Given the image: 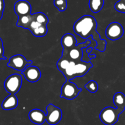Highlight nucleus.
<instances>
[{"label":"nucleus","mask_w":125,"mask_h":125,"mask_svg":"<svg viewBox=\"0 0 125 125\" xmlns=\"http://www.w3.org/2000/svg\"><path fill=\"white\" fill-rule=\"evenodd\" d=\"M18 100L15 94H10L6 97L1 104V107L5 110L14 109L18 106Z\"/></svg>","instance_id":"4468645a"},{"label":"nucleus","mask_w":125,"mask_h":125,"mask_svg":"<svg viewBox=\"0 0 125 125\" xmlns=\"http://www.w3.org/2000/svg\"><path fill=\"white\" fill-rule=\"evenodd\" d=\"M35 19V15L29 14L26 15L18 17L17 22V26L18 27H21L24 29H28L29 25Z\"/></svg>","instance_id":"2eb2a0df"},{"label":"nucleus","mask_w":125,"mask_h":125,"mask_svg":"<svg viewBox=\"0 0 125 125\" xmlns=\"http://www.w3.org/2000/svg\"><path fill=\"white\" fill-rule=\"evenodd\" d=\"M115 9L119 12L125 13V2L124 1L120 0L115 4Z\"/></svg>","instance_id":"5701e85b"},{"label":"nucleus","mask_w":125,"mask_h":125,"mask_svg":"<svg viewBox=\"0 0 125 125\" xmlns=\"http://www.w3.org/2000/svg\"><path fill=\"white\" fill-rule=\"evenodd\" d=\"M14 11L18 17L31 13V5L26 0H19L15 3Z\"/></svg>","instance_id":"9b49d317"},{"label":"nucleus","mask_w":125,"mask_h":125,"mask_svg":"<svg viewBox=\"0 0 125 125\" xmlns=\"http://www.w3.org/2000/svg\"><path fill=\"white\" fill-rule=\"evenodd\" d=\"M35 15V20L38 23L42 25H47L49 22V19L46 14L43 12H37L34 13Z\"/></svg>","instance_id":"aec40b11"},{"label":"nucleus","mask_w":125,"mask_h":125,"mask_svg":"<svg viewBox=\"0 0 125 125\" xmlns=\"http://www.w3.org/2000/svg\"><path fill=\"white\" fill-rule=\"evenodd\" d=\"M4 50L3 47V42L0 38V61L1 60H6V58L4 56Z\"/></svg>","instance_id":"b1692460"},{"label":"nucleus","mask_w":125,"mask_h":125,"mask_svg":"<svg viewBox=\"0 0 125 125\" xmlns=\"http://www.w3.org/2000/svg\"><path fill=\"white\" fill-rule=\"evenodd\" d=\"M28 116L30 121L36 125H42L46 121V114L40 109H32L29 112Z\"/></svg>","instance_id":"f8f14e48"},{"label":"nucleus","mask_w":125,"mask_h":125,"mask_svg":"<svg viewBox=\"0 0 125 125\" xmlns=\"http://www.w3.org/2000/svg\"><path fill=\"white\" fill-rule=\"evenodd\" d=\"M124 110L119 108L107 107L103 109L100 113V119L105 125H114L118 121L120 114Z\"/></svg>","instance_id":"7ed1b4c3"},{"label":"nucleus","mask_w":125,"mask_h":125,"mask_svg":"<svg viewBox=\"0 0 125 125\" xmlns=\"http://www.w3.org/2000/svg\"><path fill=\"white\" fill-rule=\"evenodd\" d=\"M94 66L91 62L84 61H74L70 60L68 67L62 72L66 80H71L78 77L85 75Z\"/></svg>","instance_id":"f03ea898"},{"label":"nucleus","mask_w":125,"mask_h":125,"mask_svg":"<svg viewBox=\"0 0 125 125\" xmlns=\"http://www.w3.org/2000/svg\"><path fill=\"white\" fill-rule=\"evenodd\" d=\"M54 4L56 8L61 12H63L67 9V0H54Z\"/></svg>","instance_id":"4be33fe9"},{"label":"nucleus","mask_w":125,"mask_h":125,"mask_svg":"<svg viewBox=\"0 0 125 125\" xmlns=\"http://www.w3.org/2000/svg\"><path fill=\"white\" fill-rule=\"evenodd\" d=\"M85 88L87 89L90 93H95L98 89V85L95 80H90L85 85Z\"/></svg>","instance_id":"412c9836"},{"label":"nucleus","mask_w":125,"mask_h":125,"mask_svg":"<svg viewBox=\"0 0 125 125\" xmlns=\"http://www.w3.org/2000/svg\"><path fill=\"white\" fill-rule=\"evenodd\" d=\"M61 45L63 50H69L77 45V40L75 36L70 33L64 34L61 39Z\"/></svg>","instance_id":"ddd939ff"},{"label":"nucleus","mask_w":125,"mask_h":125,"mask_svg":"<svg viewBox=\"0 0 125 125\" xmlns=\"http://www.w3.org/2000/svg\"><path fill=\"white\" fill-rule=\"evenodd\" d=\"M122 1H124V2H125V0H122Z\"/></svg>","instance_id":"a878e982"},{"label":"nucleus","mask_w":125,"mask_h":125,"mask_svg":"<svg viewBox=\"0 0 125 125\" xmlns=\"http://www.w3.org/2000/svg\"><path fill=\"white\" fill-rule=\"evenodd\" d=\"M22 85V77L18 74H14L7 77L4 83V87L10 94H16Z\"/></svg>","instance_id":"20e7f679"},{"label":"nucleus","mask_w":125,"mask_h":125,"mask_svg":"<svg viewBox=\"0 0 125 125\" xmlns=\"http://www.w3.org/2000/svg\"><path fill=\"white\" fill-rule=\"evenodd\" d=\"M26 79L29 82L35 83L41 78V71L37 66L28 65L25 69L21 71Z\"/></svg>","instance_id":"9d476101"},{"label":"nucleus","mask_w":125,"mask_h":125,"mask_svg":"<svg viewBox=\"0 0 125 125\" xmlns=\"http://www.w3.org/2000/svg\"><path fill=\"white\" fill-rule=\"evenodd\" d=\"M70 62V59H68V58L65 57L64 56H62L61 58L57 62L56 66H57V67L59 71H61L62 73L68 67Z\"/></svg>","instance_id":"a211bd4d"},{"label":"nucleus","mask_w":125,"mask_h":125,"mask_svg":"<svg viewBox=\"0 0 125 125\" xmlns=\"http://www.w3.org/2000/svg\"><path fill=\"white\" fill-rule=\"evenodd\" d=\"M32 60H26V58L22 55H15L10 58L7 66L17 71H23L28 65H31Z\"/></svg>","instance_id":"6e6552de"},{"label":"nucleus","mask_w":125,"mask_h":125,"mask_svg":"<svg viewBox=\"0 0 125 125\" xmlns=\"http://www.w3.org/2000/svg\"><path fill=\"white\" fill-rule=\"evenodd\" d=\"M106 36L109 39L116 40L123 36L124 29L123 26L118 22H114L110 23L106 29Z\"/></svg>","instance_id":"1a4fd4ad"},{"label":"nucleus","mask_w":125,"mask_h":125,"mask_svg":"<svg viewBox=\"0 0 125 125\" xmlns=\"http://www.w3.org/2000/svg\"><path fill=\"white\" fill-rule=\"evenodd\" d=\"M4 0H0V20L2 18V15H3L4 10Z\"/></svg>","instance_id":"393cba45"},{"label":"nucleus","mask_w":125,"mask_h":125,"mask_svg":"<svg viewBox=\"0 0 125 125\" xmlns=\"http://www.w3.org/2000/svg\"><path fill=\"white\" fill-rule=\"evenodd\" d=\"M81 90L75 83L71 82L70 80H66L61 88L60 97L68 100H72L79 95Z\"/></svg>","instance_id":"423d86ee"},{"label":"nucleus","mask_w":125,"mask_h":125,"mask_svg":"<svg viewBox=\"0 0 125 125\" xmlns=\"http://www.w3.org/2000/svg\"><path fill=\"white\" fill-rule=\"evenodd\" d=\"M98 23L95 17L89 15H85L76 21L73 25L74 33L81 38L87 39L90 36L97 43L96 50L101 52H104L106 50V40L101 38L100 34L96 31Z\"/></svg>","instance_id":"f257e3e1"},{"label":"nucleus","mask_w":125,"mask_h":125,"mask_svg":"<svg viewBox=\"0 0 125 125\" xmlns=\"http://www.w3.org/2000/svg\"><path fill=\"white\" fill-rule=\"evenodd\" d=\"M104 0H89V7L94 13H98L103 7Z\"/></svg>","instance_id":"f3484780"},{"label":"nucleus","mask_w":125,"mask_h":125,"mask_svg":"<svg viewBox=\"0 0 125 125\" xmlns=\"http://www.w3.org/2000/svg\"><path fill=\"white\" fill-rule=\"evenodd\" d=\"M114 103L117 108L125 110V95L122 92H117L114 96Z\"/></svg>","instance_id":"dca6fc26"},{"label":"nucleus","mask_w":125,"mask_h":125,"mask_svg":"<svg viewBox=\"0 0 125 125\" xmlns=\"http://www.w3.org/2000/svg\"><path fill=\"white\" fill-rule=\"evenodd\" d=\"M62 117V112L60 108L50 104L46 107V121L49 125H56L61 121Z\"/></svg>","instance_id":"0eeeda50"},{"label":"nucleus","mask_w":125,"mask_h":125,"mask_svg":"<svg viewBox=\"0 0 125 125\" xmlns=\"http://www.w3.org/2000/svg\"><path fill=\"white\" fill-rule=\"evenodd\" d=\"M90 44V39H86L84 43L77 44L76 46L69 50H62V56L67 57L70 60L74 61H80L83 58V48L86 47Z\"/></svg>","instance_id":"39448f33"},{"label":"nucleus","mask_w":125,"mask_h":125,"mask_svg":"<svg viewBox=\"0 0 125 125\" xmlns=\"http://www.w3.org/2000/svg\"><path fill=\"white\" fill-rule=\"evenodd\" d=\"M32 34L36 37H43L46 35L48 33L47 25H40L35 29L31 31Z\"/></svg>","instance_id":"6ab92c4d"}]
</instances>
